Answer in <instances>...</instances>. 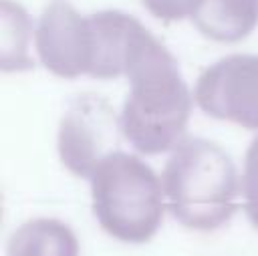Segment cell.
Instances as JSON below:
<instances>
[{"label":"cell","mask_w":258,"mask_h":256,"mask_svg":"<svg viewBox=\"0 0 258 256\" xmlns=\"http://www.w3.org/2000/svg\"><path fill=\"white\" fill-rule=\"evenodd\" d=\"M34 44L40 62L52 75L62 79H77L89 73V16H81L71 2L50 0L38 18Z\"/></svg>","instance_id":"obj_6"},{"label":"cell","mask_w":258,"mask_h":256,"mask_svg":"<svg viewBox=\"0 0 258 256\" xmlns=\"http://www.w3.org/2000/svg\"><path fill=\"white\" fill-rule=\"evenodd\" d=\"M89 181L93 214L109 236L143 244L157 234L165 212V191L143 159L117 149L97 165Z\"/></svg>","instance_id":"obj_3"},{"label":"cell","mask_w":258,"mask_h":256,"mask_svg":"<svg viewBox=\"0 0 258 256\" xmlns=\"http://www.w3.org/2000/svg\"><path fill=\"white\" fill-rule=\"evenodd\" d=\"M194 97L206 115L258 129V54L216 60L200 75Z\"/></svg>","instance_id":"obj_5"},{"label":"cell","mask_w":258,"mask_h":256,"mask_svg":"<svg viewBox=\"0 0 258 256\" xmlns=\"http://www.w3.org/2000/svg\"><path fill=\"white\" fill-rule=\"evenodd\" d=\"M6 250L8 256H79V240L64 222L34 218L12 232Z\"/></svg>","instance_id":"obj_8"},{"label":"cell","mask_w":258,"mask_h":256,"mask_svg":"<svg viewBox=\"0 0 258 256\" xmlns=\"http://www.w3.org/2000/svg\"><path fill=\"white\" fill-rule=\"evenodd\" d=\"M143 6L159 20H181L191 16L200 0H141Z\"/></svg>","instance_id":"obj_10"},{"label":"cell","mask_w":258,"mask_h":256,"mask_svg":"<svg viewBox=\"0 0 258 256\" xmlns=\"http://www.w3.org/2000/svg\"><path fill=\"white\" fill-rule=\"evenodd\" d=\"M121 131V117L115 115L113 105L93 93L77 95L60 119L58 155L62 165L85 179H91L97 165L113 151H117Z\"/></svg>","instance_id":"obj_4"},{"label":"cell","mask_w":258,"mask_h":256,"mask_svg":"<svg viewBox=\"0 0 258 256\" xmlns=\"http://www.w3.org/2000/svg\"><path fill=\"white\" fill-rule=\"evenodd\" d=\"M242 198H244V212L250 224L258 230V137L252 139L244 157Z\"/></svg>","instance_id":"obj_9"},{"label":"cell","mask_w":258,"mask_h":256,"mask_svg":"<svg viewBox=\"0 0 258 256\" xmlns=\"http://www.w3.org/2000/svg\"><path fill=\"white\" fill-rule=\"evenodd\" d=\"M129 93L121 111V133L143 155H157L183 139L191 93L173 54L149 34L137 48L127 75Z\"/></svg>","instance_id":"obj_1"},{"label":"cell","mask_w":258,"mask_h":256,"mask_svg":"<svg viewBox=\"0 0 258 256\" xmlns=\"http://www.w3.org/2000/svg\"><path fill=\"white\" fill-rule=\"evenodd\" d=\"M196 28L216 42H240L258 26V0H200Z\"/></svg>","instance_id":"obj_7"},{"label":"cell","mask_w":258,"mask_h":256,"mask_svg":"<svg viewBox=\"0 0 258 256\" xmlns=\"http://www.w3.org/2000/svg\"><path fill=\"white\" fill-rule=\"evenodd\" d=\"M161 183L173 218L198 232H212L230 222L242 189L232 157L202 137H185L175 145Z\"/></svg>","instance_id":"obj_2"}]
</instances>
